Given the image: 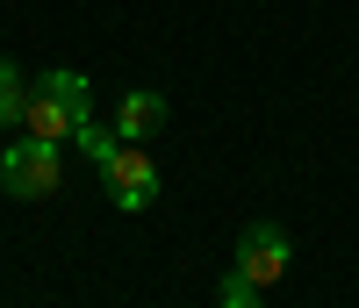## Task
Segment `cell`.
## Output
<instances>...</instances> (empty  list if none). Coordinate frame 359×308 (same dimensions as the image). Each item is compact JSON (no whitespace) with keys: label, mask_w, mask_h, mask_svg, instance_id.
Instances as JSON below:
<instances>
[{"label":"cell","mask_w":359,"mask_h":308,"mask_svg":"<svg viewBox=\"0 0 359 308\" xmlns=\"http://www.w3.org/2000/svg\"><path fill=\"white\" fill-rule=\"evenodd\" d=\"M216 308H266V301H259V287L245 280V272H230V280L216 287Z\"/></svg>","instance_id":"8"},{"label":"cell","mask_w":359,"mask_h":308,"mask_svg":"<svg viewBox=\"0 0 359 308\" xmlns=\"http://www.w3.org/2000/svg\"><path fill=\"white\" fill-rule=\"evenodd\" d=\"M287 265H294V244H287L280 223H252L245 237H237V265H230V272H245L259 294H266V287H280V280H287Z\"/></svg>","instance_id":"3"},{"label":"cell","mask_w":359,"mask_h":308,"mask_svg":"<svg viewBox=\"0 0 359 308\" xmlns=\"http://www.w3.org/2000/svg\"><path fill=\"white\" fill-rule=\"evenodd\" d=\"M101 179H108V201L123 208V215H144V208L158 201V165L144 158V144H115L108 165H101Z\"/></svg>","instance_id":"2"},{"label":"cell","mask_w":359,"mask_h":308,"mask_svg":"<svg viewBox=\"0 0 359 308\" xmlns=\"http://www.w3.org/2000/svg\"><path fill=\"white\" fill-rule=\"evenodd\" d=\"M72 144H79V150H86L94 165H108V150L123 144V136H115V130H94V122H79V136H72Z\"/></svg>","instance_id":"9"},{"label":"cell","mask_w":359,"mask_h":308,"mask_svg":"<svg viewBox=\"0 0 359 308\" xmlns=\"http://www.w3.org/2000/svg\"><path fill=\"white\" fill-rule=\"evenodd\" d=\"M22 108H29V86L15 72V57H0V130H22Z\"/></svg>","instance_id":"7"},{"label":"cell","mask_w":359,"mask_h":308,"mask_svg":"<svg viewBox=\"0 0 359 308\" xmlns=\"http://www.w3.org/2000/svg\"><path fill=\"white\" fill-rule=\"evenodd\" d=\"M43 94H57L79 122H86V108H94V86H86V72H72V65L65 72H43Z\"/></svg>","instance_id":"6"},{"label":"cell","mask_w":359,"mask_h":308,"mask_svg":"<svg viewBox=\"0 0 359 308\" xmlns=\"http://www.w3.org/2000/svg\"><path fill=\"white\" fill-rule=\"evenodd\" d=\"M22 136H43V144H65V136H79V115L57 101V94H29V108H22Z\"/></svg>","instance_id":"5"},{"label":"cell","mask_w":359,"mask_h":308,"mask_svg":"<svg viewBox=\"0 0 359 308\" xmlns=\"http://www.w3.org/2000/svg\"><path fill=\"white\" fill-rule=\"evenodd\" d=\"M165 122H172L165 94H144V86H137V94H123V101H115V136H123V144H151Z\"/></svg>","instance_id":"4"},{"label":"cell","mask_w":359,"mask_h":308,"mask_svg":"<svg viewBox=\"0 0 359 308\" xmlns=\"http://www.w3.org/2000/svg\"><path fill=\"white\" fill-rule=\"evenodd\" d=\"M0 179H8L15 201H43V194L65 187V158H57V144H43V136H15L0 150Z\"/></svg>","instance_id":"1"}]
</instances>
